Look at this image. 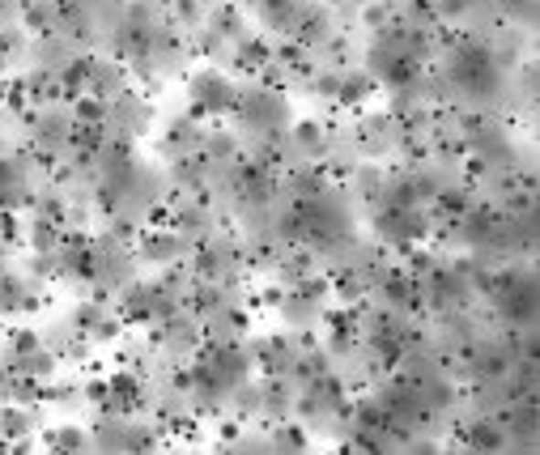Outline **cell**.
<instances>
[{"mask_svg":"<svg viewBox=\"0 0 540 455\" xmlns=\"http://www.w3.org/2000/svg\"><path fill=\"white\" fill-rule=\"evenodd\" d=\"M472 443H477L481 451H498V447H503V434L485 426V430H477V434H472Z\"/></svg>","mask_w":540,"mask_h":455,"instance_id":"ba28073f","label":"cell"},{"mask_svg":"<svg viewBox=\"0 0 540 455\" xmlns=\"http://www.w3.org/2000/svg\"><path fill=\"white\" fill-rule=\"evenodd\" d=\"M0 426L9 434H26L30 430V418H22V413H0Z\"/></svg>","mask_w":540,"mask_h":455,"instance_id":"9c48e42d","label":"cell"},{"mask_svg":"<svg viewBox=\"0 0 540 455\" xmlns=\"http://www.w3.org/2000/svg\"><path fill=\"white\" fill-rule=\"evenodd\" d=\"M243 120L251 123V128H264V132H272L277 123H285V107L277 94H269V90H251V94H243Z\"/></svg>","mask_w":540,"mask_h":455,"instance_id":"3957f363","label":"cell"},{"mask_svg":"<svg viewBox=\"0 0 540 455\" xmlns=\"http://www.w3.org/2000/svg\"><path fill=\"white\" fill-rule=\"evenodd\" d=\"M498 307L511 315V320H528L532 307H536V290L524 272H506L503 281H498Z\"/></svg>","mask_w":540,"mask_h":455,"instance_id":"7a4b0ae2","label":"cell"},{"mask_svg":"<svg viewBox=\"0 0 540 455\" xmlns=\"http://www.w3.org/2000/svg\"><path fill=\"white\" fill-rule=\"evenodd\" d=\"M56 443H60L64 451H81V443H86V439H81L77 430H60V434H56Z\"/></svg>","mask_w":540,"mask_h":455,"instance_id":"30bf717a","label":"cell"},{"mask_svg":"<svg viewBox=\"0 0 540 455\" xmlns=\"http://www.w3.org/2000/svg\"><path fill=\"white\" fill-rule=\"evenodd\" d=\"M77 120H86V123H102V120H107V107H102L99 99L77 102Z\"/></svg>","mask_w":540,"mask_h":455,"instance_id":"8992f818","label":"cell"},{"mask_svg":"<svg viewBox=\"0 0 540 455\" xmlns=\"http://www.w3.org/2000/svg\"><path fill=\"white\" fill-rule=\"evenodd\" d=\"M192 94H196V102L205 107V111H230L234 107V90L226 86L217 73H200L196 86H192Z\"/></svg>","mask_w":540,"mask_h":455,"instance_id":"277c9868","label":"cell"},{"mask_svg":"<svg viewBox=\"0 0 540 455\" xmlns=\"http://www.w3.org/2000/svg\"><path fill=\"white\" fill-rule=\"evenodd\" d=\"M451 77L468 90V94H490V90L498 86V69H493V60L481 48H464V51H460V56H455Z\"/></svg>","mask_w":540,"mask_h":455,"instance_id":"6da1fadb","label":"cell"},{"mask_svg":"<svg viewBox=\"0 0 540 455\" xmlns=\"http://www.w3.org/2000/svg\"><path fill=\"white\" fill-rule=\"evenodd\" d=\"M17 302H22L17 281H13V277H0V307H17Z\"/></svg>","mask_w":540,"mask_h":455,"instance_id":"52a82bcc","label":"cell"},{"mask_svg":"<svg viewBox=\"0 0 540 455\" xmlns=\"http://www.w3.org/2000/svg\"><path fill=\"white\" fill-rule=\"evenodd\" d=\"M0 9H5V0H0Z\"/></svg>","mask_w":540,"mask_h":455,"instance_id":"7c38bea8","label":"cell"},{"mask_svg":"<svg viewBox=\"0 0 540 455\" xmlns=\"http://www.w3.org/2000/svg\"><path fill=\"white\" fill-rule=\"evenodd\" d=\"M17 200H22V175H17L13 162H0V205L9 209Z\"/></svg>","mask_w":540,"mask_h":455,"instance_id":"5b68a950","label":"cell"},{"mask_svg":"<svg viewBox=\"0 0 540 455\" xmlns=\"http://www.w3.org/2000/svg\"><path fill=\"white\" fill-rule=\"evenodd\" d=\"M5 387H9V379H5V370H0V392H5Z\"/></svg>","mask_w":540,"mask_h":455,"instance_id":"8fae6325","label":"cell"}]
</instances>
